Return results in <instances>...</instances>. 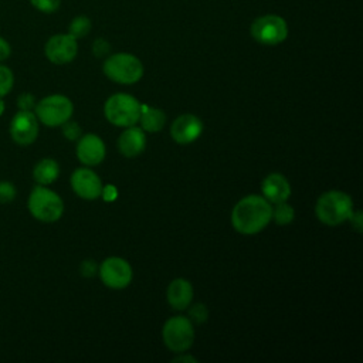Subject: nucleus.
<instances>
[{"instance_id": "nucleus-2", "label": "nucleus", "mask_w": 363, "mask_h": 363, "mask_svg": "<svg viewBox=\"0 0 363 363\" xmlns=\"http://www.w3.org/2000/svg\"><path fill=\"white\" fill-rule=\"evenodd\" d=\"M353 213L352 197L342 190L322 193L315 204L316 218L329 227H336L350 218Z\"/></svg>"}, {"instance_id": "nucleus-6", "label": "nucleus", "mask_w": 363, "mask_h": 363, "mask_svg": "<svg viewBox=\"0 0 363 363\" xmlns=\"http://www.w3.org/2000/svg\"><path fill=\"white\" fill-rule=\"evenodd\" d=\"M34 113L43 125L57 128L71 119L74 113L72 101L61 94H52L40 99L34 106Z\"/></svg>"}, {"instance_id": "nucleus-34", "label": "nucleus", "mask_w": 363, "mask_h": 363, "mask_svg": "<svg viewBox=\"0 0 363 363\" xmlns=\"http://www.w3.org/2000/svg\"><path fill=\"white\" fill-rule=\"evenodd\" d=\"M4 109H6V104H4V101L0 96V116L4 113Z\"/></svg>"}, {"instance_id": "nucleus-29", "label": "nucleus", "mask_w": 363, "mask_h": 363, "mask_svg": "<svg viewBox=\"0 0 363 363\" xmlns=\"http://www.w3.org/2000/svg\"><path fill=\"white\" fill-rule=\"evenodd\" d=\"M109 50H111V45H109V43H108L106 40H104V38H96V40L94 41V44H92V52H94V55L98 57V58H102V57L108 55V54H109Z\"/></svg>"}, {"instance_id": "nucleus-12", "label": "nucleus", "mask_w": 363, "mask_h": 363, "mask_svg": "<svg viewBox=\"0 0 363 363\" xmlns=\"http://www.w3.org/2000/svg\"><path fill=\"white\" fill-rule=\"evenodd\" d=\"M71 189L74 193L84 200H95L101 197L102 180L89 167H78L71 174Z\"/></svg>"}, {"instance_id": "nucleus-9", "label": "nucleus", "mask_w": 363, "mask_h": 363, "mask_svg": "<svg viewBox=\"0 0 363 363\" xmlns=\"http://www.w3.org/2000/svg\"><path fill=\"white\" fill-rule=\"evenodd\" d=\"M102 284L111 289L126 288L133 277L130 264L121 257H108L98 268Z\"/></svg>"}, {"instance_id": "nucleus-31", "label": "nucleus", "mask_w": 363, "mask_h": 363, "mask_svg": "<svg viewBox=\"0 0 363 363\" xmlns=\"http://www.w3.org/2000/svg\"><path fill=\"white\" fill-rule=\"evenodd\" d=\"M11 54V47L9 44V41H6L3 37H0V62L7 60Z\"/></svg>"}, {"instance_id": "nucleus-1", "label": "nucleus", "mask_w": 363, "mask_h": 363, "mask_svg": "<svg viewBox=\"0 0 363 363\" xmlns=\"http://www.w3.org/2000/svg\"><path fill=\"white\" fill-rule=\"evenodd\" d=\"M272 220V204L259 194H250L235 203L231 211L233 228L242 235L261 233Z\"/></svg>"}, {"instance_id": "nucleus-28", "label": "nucleus", "mask_w": 363, "mask_h": 363, "mask_svg": "<svg viewBox=\"0 0 363 363\" xmlns=\"http://www.w3.org/2000/svg\"><path fill=\"white\" fill-rule=\"evenodd\" d=\"M98 264L95 262V259H84L82 262H81V265H79V272H81V275L82 277H85V278H92V277H95L96 274H98Z\"/></svg>"}, {"instance_id": "nucleus-22", "label": "nucleus", "mask_w": 363, "mask_h": 363, "mask_svg": "<svg viewBox=\"0 0 363 363\" xmlns=\"http://www.w3.org/2000/svg\"><path fill=\"white\" fill-rule=\"evenodd\" d=\"M13 85H14V75H13V71L0 64V96H6L7 94H10V91L13 89Z\"/></svg>"}, {"instance_id": "nucleus-16", "label": "nucleus", "mask_w": 363, "mask_h": 363, "mask_svg": "<svg viewBox=\"0 0 363 363\" xmlns=\"http://www.w3.org/2000/svg\"><path fill=\"white\" fill-rule=\"evenodd\" d=\"M146 147V135L142 128L135 125L128 126L119 135L118 139V149L125 157H136L139 156Z\"/></svg>"}, {"instance_id": "nucleus-7", "label": "nucleus", "mask_w": 363, "mask_h": 363, "mask_svg": "<svg viewBox=\"0 0 363 363\" xmlns=\"http://www.w3.org/2000/svg\"><path fill=\"white\" fill-rule=\"evenodd\" d=\"M166 347L174 353H183L193 346L194 326L187 316L169 318L162 329Z\"/></svg>"}, {"instance_id": "nucleus-20", "label": "nucleus", "mask_w": 363, "mask_h": 363, "mask_svg": "<svg viewBox=\"0 0 363 363\" xmlns=\"http://www.w3.org/2000/svg\"><path fill=\"white\" fill-rule=\"evenodd\" d=\"M272 218L278 225H288L295 218V210L286 201L275 203V207H272Z\"/></svg>"}, {"instance_id": "nucleus-13", "label": "nucleus", "mask_w": 363, "mask_h": 363, "mask_svg": "<svg viewBox=\"0 0 363 363\" xmlns=\"http://www.w3.org/2000/svg\"><path fill=\"white\" fill-rule=\"evenodd\" d=\"M204 130L201 119L193 113L177 116L170 125V136L179 145H190L196 142Z\"/></svg>"}, {"instance_id": "nucleus-27", "label": "nucleus", "mask_w": 363, "mask_h": 363, "mask_svg": "<svg viewBox=\"0 0 363 363\" xmlns=\"http://www.w3.org/2000/svg\"><path fill=\"white\" fill-rule=\"evenodd\" d=\"M35 104H37V101H35L34 95L30 94V92H23L17 98L18 111H33Z\"/></svg>"}, {"instance_id": "nucleus-19", "label": "nucleus", "mask_w": 363, "mask_h": 363, "mask_svg": "<svg viewBox=\"0 0 363 363\" xmlns=\"http://www.w3.org/2000/svg\"><path fill=\"white\" fill-rule=\"evenodd\" d=\"M58 176H60V164L51 157L41 159L40 162L35 163L33 169V177L41 186H48L54 183L58 179Z\"/></svg>"}, {"instance_id": "nucleus-8", "label": "nucleus", "mask_w": 363, "mask_h": 363, "mask_svg": "<svg viewBox=\"0 0 363 363\" xmlns=\"http://www.w3.org/2000/svg\"><path fill=\"white\" fill-rule=\"evenodd\" d=\"M250 31L257 43L264 45H277L286 40L288 24L281 16L265 14L252 21Z\"/></svg>"}, {"instance_id": "nucleus-10", "label": "nucleus", "mask_w": 363, "mask_h": 363, "mask_svg": "<svg viewBox=\"0 0 363 363\" xmlns=\"http://www.w3.org/2000/svg\"><path fill=\"white\" fill-rule=\"evenodd\" d=\"M40 132V122L33 111H18L10 122V136L14 143L28 146L35 142Z\"/></svg>"}, {"instance_id": "nucleus-14", "label": "nucleus", "mask_w": 363, "mask_h": 363, "mask_svg": "<svg viewBox=\"0 0 363 363\" xmlns=\"http://www.w3.org/2000/svg\"><path fill=\"white\" fill-rule=\"evenodd\" d=\"M75 153L82 164L92 167L104 162L106 155V146L96 133H86L81 135L77 140Z\"/></svg>"}, {"instance_id": "nucleus-33", "label": "nucleus", "mask_w": 363, "mask_h": 363, "mask_svg": "<svg viewBox=\"0 0 363 363\" xmlns=\"http://www.w3.org/2000/svg\"><path fill=\"white\" fill-rule=\"evenodd\" d=\"M173 362H191V363H196L197 359L194 356H191V354H180V356L174 357Z\"/></svg>"}, {"instance_id": "nucleus-26", "label": "nucleus", "mask_w": 363, "mask_h": 363, "mask_svg": "<svg viewBox=\"0 0 363 363\" xmlns=\"http://www.w3.org/2000/svg\"><path fill=\"white\" fill-rule=\"evenodd\" d=\"M30 3L43 13H54L60 9L61 0H30Z\"/></svg>"}, {"instance_id": "nucleus-17", "label": "nucleus", "mask_w": 363, "mask_h": 363, "mask_svg": "<svg viewBox=\"0 0 363 363\" xmlns=\"http://www.w3.org/2000/svg\"><path fill=\"white\" fill-rule=\"evenodd\" d=\"M166 299L167 303L176 311L187 309L193 301V285L184 278L173 279L167 285Z\"/></svg>"}, {"instance_id": "nucleus-24", "label": "nucleus", "mask_w": 363, "mask_h": 363, "mask_svg": "<svg viewBox=\"0 0 363 363\" xmlns=\"http://www.w3.org/2000/svg\"><path fill=\"white\" fill-rule=\"evenodd\" d=\"M17 190L11 182L0 180V204L11 203L16 199Z\"/></svg>"}, {"instance_id": "nucleus-30", "label": "nucleus", "mask_w": 363, "mask_h": 363, "mask_svg": "<svg viewBox=\"0 0 363 363\" xmlns=\"http://www.w3.org/2000/svg\"><path fill=\"white\" fill-rule=\"evenodd\" d=\"M118 190H116V187H113V186H111V184H108V186H104L102 187V193H101V196H102V199L104 200H106V201H112V200H115L116 199V193Z\"/></svg>"}, {"instance_id": "nucleus-3", "label": "nucleus", "mask_w": 363, "mask_h": 363, "mask_svg": "<svg viewBox=\"0 0 363 363\" xmlns=\"http://www.w3.org/2000/svg\"><path fill=\"white\" fill-rule=\"evenodd\" d=\"M30 214L43 223H54L61 218L64 213L62 199L47 186H35L27 200Z\"/></svg>"}, {"instance_id": "nucleus-11", "label": "nucleus", "mask_w": 363, "mask_h": 363, "mask_svg": "<svg viewBox=\"0 0 363 363\" xmlns=\"http://www.w3.org/2000/svg\"><path fill=\"white\" fill-rule=\"evenodd\" d=\"M44 52L48 61H51L52 64H68L77 57V38H74L71 34H55L50 37L45 43Z\"/></svg>"}, {"instance_id": "nucleus-32", "label": "nucleus", "mask_w": 363, "mask_h": 363, "mask_svg": "<svg viewBox=\"0 0 363 363\" xmlns=\"http://www.w3.org/2000/svg\"><path fill=\"white\" fill-rule=\"evenodd\" d=\"M349 220L352 221V224H353V227L356 228V231L360 233V231H362V213L353 210V213H352V216H350Z\"/></svg>"}, {"instance_id": "nucleus-5", "label": "nucleus", "mask_w": 363, "mask_h": 363, "mask_svg": "<svg viewBox=\"0 0 363 363\" xmlns=\"http://www.w3.org/2000/svg\"><path fill=\"white\" fill-rule=\"evenodd\" d=\"M104 113L109 123L118 128H128L139 121L140 102L129 94H113L106 99Z\"/></svg>"}, {"instance_id": "nucleus-25", "label": "nucleus", "mask_w": 363, "mask_h": 363, "mask_svg": "<svg viewBox=\"0 0 363 363\" xmlns=\"http://www.w3.org/2000/svg\"><path fill=\"white\" fill-rule=\"evenodd\" d=\"M61 130H62V135L65 136V139H68V140H78L79 136L82 135L81 126L75 121H71V119L61 125Z\"/></svg>"}, {"instance_id": "nucleus-4", "label": "nucleus", "mask_w": 363, "mask_h": 363, "mask_svg": "<svg viewBox=\"0 0 363 363\" xmlns=\"http://www.w3.org/2000/svg\"><path fill=\"white\" fill-rule=\"evenodd\" d=\"M102 71L116 84L132 85L143 77V64L133 54L116 52L105 60Z\"/></svg>"}, {"instance_id": "nucleus-23", "label": "nucleus", "mask_w": 363, "mask_h": 363, "mask_svg": "<svg viewBox=\"0 0 363 363\" xmlns=\"http://www.w3.org/2000/svg\"><path fill=\"white\" fill-rule=\"evenodd\" d=\"M189 319L193 323H204L208 319V309L204 303H194V305H189Z\"/></svg>"}, {"instance_id": "nucleus-18", "label": "nucleus", "mask_w": 363, "mask_h": 363, "mask_svg": "<svg viewBox=\"0 0 363 363\" xmlns=\"http://www.w3.org/2000/svg\"><path fill=\"white\" fill-rule=\"evenodd\" d=\"M138 122H140V128L145 132L155 133L164 128L166 113L159 108H153L146 104H140V113H139Z\"/></svg>"}, {"instance_id": "nucleus-21", "label": "nucleus", "mask_w": 363, "mask_h": 363, "mask_svg": "<svg viewBox=\"0 0 363 363\" xmlns=\"http://www.w3.org/2000/svg\"><path fill=\"white\" fill-rule=\"evenodd\" d=\"M91 30V20L86 16H77L68 27V34H71L74 38H82L85 37Z\"/></svg>"}, {"instance_id": "nucleus-15", "label": "nucleus", "mask_w": 363, "mask_h": 363, "mask_svg": "<svg viewBox=\"0 0 363 363\" xmlns=\"http://www.w3.org/2000/svg\"><path fill=\"white\" fill-rule=\"evenodd\" d=\"M261 193L271 204L286 201L291 196V184L284 174L269 173L261 182Z\"/></svg>"}]
</instances>
